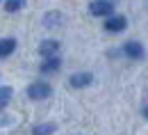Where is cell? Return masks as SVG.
Listing matches in <instances>:
<instances>
[{"instance_id": "6da1fadb", "label": "cell", "mask_w": 148, "mask_h": 135, "mask_svg": "<svg viewBox=\"0 0 148 135\" xmlns=\"http://www.w3.org/2000/svg\"><path fill=\"white\" fill-rule=\"evenodd\" d=\"M53 94V87L48 85V82H32L30 87H27V96L32 98V101H43V98H48Z\"/></svg>"}, {"instance_id": "7a4b0ae2", "label": "cell", "mask_w": 148, "mask_h": 135, "mask_svg": "<svg viewBox=\"0 0 148 135\" xmlns=\"http://www.w3.org/2000/svg\"><path fill=\"white\" fill-rule=\"evenodd\" d=\"M89 12H91L93 16H114L112 12H114V5H112L110 0H93L91 5H89Z\"/></svg>"}, {"instance_id": "3957f363", "label": "cell", "mask_w": 148, "mask_h": 135, "mask_svg": "<svg viewBox=\"0 0 148 135\" xmlns=\"http://www.w3.org/2000/svg\"><path fill=\"white\" fill-rule=\"evenodd\" d=\"M125 28H128V19L123 14H114V16H110L105 21V30L107 32H123Z\"/></svg>"}, {"instance_id": "277c9868", "label": "cell", "mask_w": 148, "mask_h": 135, "mask_svg": "<svg viewBox=\"0 0 148 135\" xmlns=\"http://www.w3.org/2000/svg\"><path fill=\"white\" fill-rule=\"evenodd\" d=\"M123 53H125L130 60H141L146 55V51H144V46H141L139 41H128V44L123 46Z\"/></svg>"}, {"instance_id": "5b68a950", "label": "cell", "mask_w": 148, "mask_h": 135, "mask_svg": "<svg viewBox=\"0 0 148 135\" xmlns=\"http://www.w3.org/2000/svg\"><path fill=\"white\" fill-rule=\"evenodd\" d=\"M57 51H59V44H57L55 39H46V41H41V46H39V53L43 55V57H57Z\"/></svg>"}, {"instance_id": "8992f818", "label": "cell", "mask_w": 148, "mask_h": 135, "mask_svg": "<svg viewBox=\"0 0 148 135\" xmlns=\"http://www.w3.org/2000/svg\"><path fill=\"white\" fill-rule=\"evenodd\" d=\"M93 76L89 71H84V73H73V76L69 78V85L75 87V89H80V87H87V85H91Z\"/></svg>"}, {"instance_id": "52a82bcc", "label": "cell", "mask_w": 148, "mask_h": 135, "mask_svg": "<svg viewBox=\"0 0 148 135\" xmlns=\"http://www.w3.org/2000/svg\"><path fill=\"white\" fill-rule=\"evenodd\" d=\"M16 51V39H0V57H9Z\"/></svg>"}, {"instance_id": "ba28073f", "label": "cell", "mask_w": 148, "mask_h": 135, "mask_svg": "<svg viewBox=\"0 0 148 135\" xmlns=\"http://www.w3.org/2000/svg\"><path fill=\"white\" fill-rule=\"evenodd\" d=\"M62 21H64V16H62L59 12H48V14L43 16V25H46V28H57Z\"/></svg>"}, {"instance_id": "9c48e42d", "label": "cell", "mask_w": 148, "mask_h": 135, "mask_svg": "<svg viewBox=\"0 0 148 135\" xmlns=\"http://www.w3.org/2000/svg\"><path fill=\"white\" fill-rule=\"evenodd\" d=\"M57 131V124L53 121H48V124H37L34 128H32V135H50Z\"/></svg>"}, {"instance_id": "30bf717a", "label": "cell", "mask_w": 148, "mask_h": 135, "mask_svg": "<svg viewBox=\"0 0 148 135\" xmlns=\"http://www.w3.org/2000/svg\"><path fill=\"white\" fill-rule=\"evenodd\" d=\"M59 66H62L59 57H48L43 64H41V73H53V71H57Z\"/></svg>"}, {"instance_id": "8fae6325", "label": "cell", "mask_w": 148, "mask_h": 135, "mask_svg": "<svg viewBox=\"0 0 148 135\" xmlns=\"http://www.w3.org/2000/svg\"><path fill=\"white\" fill-rule=\"evenodd\" d=\"M25 7V0H5V9L7 12H18V9H23Z\"/></svg>"}, {"instance_id": "7c38bea8", "label": "cell", "mask_w": 148, "mask_h": 135, "mask_svg": "<svg viewBox=\"0 0 148 135\" xmlns=\"http://www.w3.org/2000/svg\"><path fill=\"white\" fill-rule=\"evenodd\" d=\"M9 98H12V87H0V110L9 103Z\"/></svg>"}, {"instance_id": "4fadbf2b", "label": "cell", "mask_w": 148, "mask_h": 135, "mask_svg": "<svg viewBox=\"0 0 148 135\" xmlns=\"http://www.w3.org/2000/svg\"><path fill=\"white\" fill-rule=\"evenodd\" d=\"M7 124H12L9 115H2V112H0V128H2V126H7Z\"/></svg>"}, {"instance_id": "5bb4252c", "label": "cell", "mask_w": 148, "mask_h": 135, "mask_svg": "<svg viewBox=\"0 0 148 135\" xmlns=\"http://www.w3.org/2000/svg\"><path fill=\"white\" fill-rule=\"evenodd\" d=\"M144 117H146V119H148V105H146V108H144Z\"/></svg>"}]
</instances>
